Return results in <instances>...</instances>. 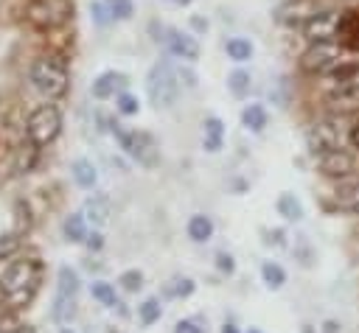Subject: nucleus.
Segmentation results:
<instances>
[{"label":"nucleus","mask_w":359,"mask_h":333,"mask_svg":"<svg viewBox=\"0 0 359 333\" xmlns=\"http://www.w3.org/2000/svg\"><path fill=\"white\" fill-rule=\"evenodd\" d=\"M93 299H98V302H101V305H107V308L118 305L115 288H112L109 283H93Z\"/></svg>","instance_id":"2f4dec72"},{"label":"nucleus","mask_w":359,"mask_h":333,"mask_svg":"<svg viewBox=\"0 0 359 333\" xmlns=\"http://www.w3.org/2000/svg\"><path fill=\"white\" fill-rule=\"evenodd\" d=\"M247 333H261V330H258V327H250V330H247Z\"/></svg>","instance_id":"8fccbe9b"},{"label":"nucleus","mask_w":359,"mask_h":333,"mask_svg":"<svg viewBox=\"0 0 359 333\" xmlns=\"http://www.w3.org/2000/svg\"><path fill=\"white\" fill-rule=\"evenodd\" d=\"M11 333H34V330H31V327H14Z\"/></svg>","instance_id":"49530a36"},{"label":"nucleus","mask_w":359,"mask_h":333,"mask_svg":"<svg viewBox=\"0 0 359 333\" xmlns=\"http://www.w3.org/2000/svg\"><path fill=\"white\" fill-rule=\"evenodd\" d=\"M337 36H339V45L359 50V8H356V11H348L345 17H339V31H337Z\"/></svg>","instance_id":"2eb2a0df"},{"label":"nucleus","mask_w":359,"mask_h":333,"mask_svg":"<svg viewBox=\"0 0 359 333\" xmlns=\"http://www.w3.org/2000/svg\"><path fill=\"white\" fill-rule=\"evenodd\" d=\"M3 299H6V291H3V285H0V305H3Z\"/></svg>","instance_id":"09e8293b"},{"label":"nucleus","mask_w":359,"mask_h":333,"mask_svg":"<svg viewBox=\"0 0 359 333\" xmlns=\"http://www.w3.org/2000/svg\"><path fill=\"white\" fill-rule=\"evenodd\" d=\"M112 132H115L121 148H123L132 160H137L140 165L154 168V165L160 162V146H157V140H154L149 132H140V129H123L121 123H112Z\"/></svg>","instance_id":"7ed1b4c3"},{"label":"nucleus","mask_w":359,"mask_h":333,"mask_svg":"<svg viewBox=\"0 0 359 333\" xmlns=\"http://www.w3.org/2000/svg\"><path fill=\"white\" fill-rule=\"evenodd\" d=\"M90 14H93L95 25H107L109 20H115L112 11H109V6H107V0H104V3H93V6H90Z\"/></svg>","instance_id":"e433bc0d"},{"label":"nucleus","mask_w":359,"mask_h":333,"mask_svg":"<svg viewBox=\"0 0 359 333\" xmlns=\"http://www.w3.org/2000/svg\"><path fill=\"white\" fill-rule=\"evenodd\" d=\"M216 266H219L222 271H227V274H233V269H236V263H233V257H230L227 252H219V255H216Z\"/></svg>","instance_id":"ea45409f"},{"label":"nucleus","mask_w":359,"mask_h":333,"mask_svg":"<svg viewBox=\"0 0 359 333\" xmlns=\"http://www.w3.org/2000/svg\"><path fill=\"white\" fill-rule=\"evenodd\" d=\"M137 311H140V322H143V325H154V322L163 316V305H160V299H157V297L143 299Z\"/></svg>","instance_id":"c85d7f7f"},{"label":"nucleus","mask_w":359,"mask_h":333,"mask_svg":"<svg viewBox=\"0 0 359 333\" xmlns=\"http://www.w3.org/2000/svg\"><path fill=\"white\" fill-rule=\"evenodd\" d=\"M107 6H109V11H112L115 20H129L132 11H135L132 0H107Z\"/></svg>","instance_id":"f704fd0d"},{"label":"nucleus","mask_w":359,"mask_h":333,"mask_svg":"<svg viewBox=\"0 0 359 333\" xmlns=\"http://www.w3.org/2000/svg\"><path fill=\"white\" fill-rule=\"evenodd\" d=\"M36 143H25V146H20L17 148V160H14V171H20V173H25V171H31L34 168V160H36Z\"/></svg>","instance_id":"cd10ccee"},{"label":"nucleus","mask_w":359,"mask_h":333,"mask_svg":"<svg viewBox=\"0 0 359 333\" xmlns=\"http://www.w3.org/2000/svg\"><path fill=\"white\" fill-rule=\"evenodd\" d=\"M163 39H165L168 50H171L177 59H185V62H196V59H199V42H196L191 34L177 31V28H168Z\"/></svg>","instance_id":"ddd939ff"},{"label":"nucleus","mask_w":359,"mask_h":333,"mask_svg":"<svg viewBox=\"0 0 359 333\" xmlns=\"http://www.w3.org/2000/svg\"><path fill=\"white\" fill-rule=\"evenodd\" d=\"M70 171H73V179H76V185H79V187H84V190H90V187L98 182L95 165H93L90 160H73Z\"/></svg>","instance_id":"a211bd4d"},{"label":"nucleus","mask_w":359,"mask_h":333,"mask_svg":"<svg viewBox=\"0 0 359 333\" xmlns=\"http://www.w3.org/2000/svg\"><path fill=\"white\" fill-rule=\"evenodd\" d=\"M323 327H325L323 333H337V330H339V325H337V322H331V319H328V322H325Z\"/></svg>","instance_id":"c03bdc74"},{"label":"nucleus","mask_w":359,"mask_h":333,"mask_svg":"<svg viewBox=\"0 0 359 333\" xmlns=\"http://www.w3.org/2000/svg\"><path fill=\"white\" fill-rule=\"evenodd\" d=\"M317 11H320V8H317L311 0H286V3L278 6L275 20H278L280 25H286V28H303Z\"/></svg>","instance_id":"9d476101"},{"label":"nucleus","mask_w":359,"mask_h":333,"mask_svg":"<svg viewBox=\"0 0 359 333\" xmlns=\"http://www.w3.org/2000/svg\"><path fill=\"white\" fill-rule=\"evenodd\" d=\"M165 294H168V297H191V294H194V280H191V277H174V280L165 285Z\"/></svg>","instance_id":"7c9ffc66"},{"label":"nucleus","mask_w":359,"mask_h":333,"mask_svg":"<svg viewBox=\"0 0 359 333\" xmlns=\"http://www.w3.org/2000/svg\"><path fill=\"white\" fill-rule=\"evenodd\" d=\"M17 249V235H0V252L8 255Z\"/></svg>","instance_id":"79ce46f5"},{"label":"nucleus","mask_w":359,"mask_h":333,"mask_svg":"<svg viewBox=\"0 0 359 333\" xmlns=\"http://www.w3.org/2000/svg\"><path fill=\"white\" fill-rule=\"evenodd\" d=\"M317 168L320 173L325 176H334V179H342V176H351L353 173V157L342 148H334V151H325V154H317Z\"/></svg>","instance_id":"f8f14e48"},{"label":"nucleus","mask_w":359,"mask_h":333,"mask_svg":"<svg viewBox=\"0 0 359 333\" xmlns=\"http://www.w3.org/2000/svg\"><path fill=\"white\" fill-rule=\"evenodd\" d=\"M73 316H76V297H62V294H56V299H53V319H56L59 325H70Z\"/></svg>","instance_id":"b1692460"},{"label":"nucleus","mask_w":359,"mask_h":333,"mask_svg":"<svg viewBox=\"0 0 359 333\" xmlns=\"http://www.w3.org/2000/svg\"><path fill=\"white\" fill-rule=\"evenodd\" d=\"M73 17L70 0H28L25 3V20L39 31H56Z\"/></svg>","instance_id":"20e7f679"},{"label":"nucleus","mask_w":359,"mask_h":333,"mask_svg":"<svg viewBox=\"0 0 359 333\" xmlns=\"http://www.w3.org/2000/svg\"><path fill=\"white\" fill-rule=\"evenodd\" d=\"M36 92L45 98H62L67 92V64L59 56H39L28 73Z\"/></svg>","instance_id":"f03ea898"},{"label":"nucleus","mask_w":359,"mask_h":333,"mask_svg":"<svg viewBox=\"0 0 359 333\" xmlns=\"http://www.w3.org/2000/svg\"><path fill=\"white\" fill-rule=\"evenodd\" d=\"M171 3H177V6H188L191 0H171Z\"/></svg>","instance_id":"de8ad7c7"},{"label":"nucleus","mask_w":359,"mask_h":333,"mask_svg":"<svg viewBox=\"0 0 359 333\" xmlns=\"http://www.w3.org/2000/svg\"><path fill=\"white\" fill-rule=\"evenodd\" d=\"M334 201H337V207L345 210V213H359V179L342 182V185L334 190Z\"/></svg>","instance_id":"dca6fc26"},{"label":"nucleus","mask_w":359,"mask_h":333,"mask_svg":"<svg viewBox=\"0 0 359 333\" xmlns=\"http://www.w3.org/2000/svg\"><path fill=\"white\" fill-rule=\"evenodd\" d=\"M79 274L70 269V266H62L59 269V283H56V294L62 297H76L79 294Z\"/></svg>","instance_id":"a878e982"},{"label":"nucleus","mask_w":359,"mask_h":333,"mask_svg":"<svg viewBox=\"0 0 359 333\" xmlns=\"http://www.w3.org/2000/svg\"><path fill=\"white\" fill-rule=\"evenodd\" d=\"M261 277H264L266 288H272V291H278V288L286 283V271H283V266L275 263V260H264V266H261Z\"/></svg>","instance_id":"393cba45"},{"label":"nucleus","mask_w":359,"mask_h":333,"mask_svg":"<svg viewBox=\"0 0 359 333\" xmlns=\"http://www.w3.org/2000/svg\"><path fill=\"white\" fill-rule=\"evenodd\" d=\"M266 120H269V115H266V109H264L261 104H247L244 112H241V123H244V129H250V132H264Z\"/></svg>","instance_id":"aec40b11"},{"label":"nucleus","mask_w":359,"mask_h":333,"mask_svg":"<svg viewBox=\"0 0 359 333\" xmlns=\"http://www.w3.org/2000/svg\"><path fill=\"white\" fill-rule=\"evenodd\" d=\"M180 76L171 70L168 62H157L151 70H149V78H146V90H149V101L157 106V109H168L174 106L177 95H180Z\"/></svg>","instance_id":"39448f33"},{"label":"nucleus","mask_w":359,"mask_h":333,"mask_svg":"<svg viewBox=\"0 0 359 333\" xmlns=\"http://www.w3.org/2000/svg\"><path fill=\"white\" fill-rule=\"evenodd\" d=\"M205 129V148L208 151H219L222 148V143H224V123L219 120V118H208L205 123H202Z\"/></svg>","instance_id":"412c9836"},{"label":"nucleus","mask_w":359,"mask_h":333,"mask_svg":"<svg viewBox=\"0 0 359 333\" xmlns=\"http://www.w3.org/2000/svg\"><path fill=\"white\" fill-rule=\"evenodd\" d=\"M109 213H112V204H109V196H104V193L90 196L84 201V218H90L93 224H107Z\"/></svg>","instance_id":"f3484780"},{"label":"nucleus","mask_w":359,"mask_h":333,"mask_svg":"<svg viewBox=\"0 0 359 333\" xmlns=\"http://www.w3.org/2000/svg\"><path fill=\"white\" fill-rule=\"evenodd\" d=\"M210 235H213V221H210L208 215L196 213V215L188 218V238H191V241L205 243V241H210Z\"/></svg>","instance_id":"6ab92c4d"},{"label":"nucleus","mask_w":359,"mask_h":333,"mask_svg":"<svg viewBox=\"0 0 359 333\" xmlns=\"http://www.w3.org/2000/svg\"><path fill=\"white\" fill-rule=\"evenodd\" d=\"M123 84H126V76H123V73L107 70V73H101V76L93 81L90 92H93V98L104 101V98H112V95H115V90H118V87H123Z\"/></svg>","instance_id":"4468645a"},{"label":"nucleus","mask_w":359,"mask_h":333,"mask_svg":"<svg viewBox=\"0 0 359 333\" xmlns=\"http://www.w3.org/2000/svg\"><path fill=\"white\" fill-rule=\"evenodd\" d=\"M339 62H342V45L339 42H334V39L309 42V48L300 56V70L309 76H320V73H331Z\"/></svg>","instance_id":"423d86ee"},{"label":"nucleus","mask_w":359,"mask_h":333,"mask_svg":"<svg viewBox=\"0 0 359 333\" xmlns=\"http://www.w3.org/2000/svg\"><path fill=\"white\" fill-rule=\"evenodd\" d=\"M174 333H205V325L199 319H182L174 325Z\"/></svg>","instance_id":"4c0bfd02"},{"label":"nucleus","mask_w":359,"mask_h":333,"mask_svg":"<svg viewBox=\"0 0 359 333\" xmlns=\"http://www.w3.org/2000/svg\"><path fill=\"white\" fill-rule=\"evenodd\" d=\"M227 87H230V92H233L236 98L247 95V92H250V73H247V70H233L230 78H227Z\"/></svg>","instance_id":"c756f323"},{"label":"nucleus","mask_w":359,"mask_h":333,"mask_svg":"<svg viewBox=\"0 0 359 333\" xmlns=\"http://www.w3.org/2000/svg\"><path fill=\"white\" fill-rule=\"evenodd\" d=\"M339 31V14L331 11V8H320L306 25H303V36L309 42H325V39H334Z\"/></svg>","instance_id":"1a4fd4ad"},{"label":"nucleus","mask_w":359,"mask_h":333,"mask_svg":"<svg viewBox=\"0 0 359 333\" xmlns=\"http://www.w3.org/2000/svg\"><path fill=\"white\" fill-rule=\"evenodd\" d=\"M348 143H351V146L359 151V120H356V123L348 129Z\"/></svg>","instance_id":"37998d69"},{"label":"nucleus","mask_w":359,"mask_h":333,"mask_svg":"<svg viewBox=\"0 0 359 333\" xmlns=\"http://www.w3.org/2000/svg\"><path fill=\"white\" fill-rule=\"evenodd\" d=\"M118 283H121L123 291H137V288L143 285V274H140L137 269H126V271L118 277Z\"/></svg>","instance_id":"72a5a7b5"},{"label":"nucleus","mask_w":359,"mask_h":333,"mask_svg":"<svg viewBox=\"0 0 359 333\" xmlns=\"http://www.w3.org/2000/svg\"><path fill=\"white\" fill-rule=\"evenodd\" d=\"M84 243H87L90 252H98V249L104 246V235H101V232H90V235L84 238Z\"/></svg>","instance_id":"a19ab883"},{"label":"nucleus","mask_w":359,"mask_h":333,"mask_svg":"<svg viewBox=\"0 0 359 333\" xmlns=\"http://www.w3.org/2000/svg\"><path fill=\"white\" fill-rule=\"evenodd\" d=\"M39 277H42V266L39 260L34 257H20V260H11L3 274H0V285L6 291V299L11 305H22L34 297L36 285H39Z\"/></svg>","instance_id":"f257e3e1"},{"label":"nucleus","mask_w":359,"mask_h":333,"mask_svg":"<svg viewBox=\"0 0 359 333\" xmlns=\"http://www.w3.org/2000/svg\"><path fill=\"white\" fill-rule=\"evenodd\" d=\"M275 207H278V215H283L286 221H300L303 218V204L294 193H280Z\"/></svg>","instance_id":"4be33fe9"},{"label":"nucleus","mask_w":359,"mask_h":333,"mask_svg":"<svg viewBox=\"0 0 359 333\" xmlns=\"http://www.w3.org/2000/svg\"><path fill=\"white\" fill-rule=\"evenodd\" d=\"M224 50H227V56H230L233 62H247V59H252V42H250V39H241V36L227 39Z\"/></svg>","instance_id":"bb28decb"},{"label":"nucleus","mask_w":359,"mask_h":333,"mask_svg":"<svg viewBox=\"0 0 359 333\" xmlns=\"http://www.w3.org/2000/svg\"><path fill=\"white\" fill-rule=\"evenodd\" d=\"M345 137H348V132L342 129V123H337V120H331V118H328V120H317V123L309 129V134H306L309 148H311L314 154H325V151L342 148Z\"/></svg>","instance_id":"6e6552de"},{"label":"nucleus","mask_w":359,"mask_h":333,"mask_svg":"<svg viewBox=\"0 0 359 333\" xmlns=\"http://www.w3.org/2000/svg\"><path fill=\"white\" fill-rule=\"evenodd\" d=\"M14 327H20L17 322H14V316L11 313H6L3 311V305H0V333H11Z\"/></svg>","instance_id":"58836bf2"},{"label":"nucleus","mask_w":359,"mask_h":333,"mask_svg":"<svg viewBox=\"0 0 359 333\" xmlns=\"http://www.w3.org/2000/svg\"><path fill=\"white\" fill-rule=\"evenodd\" d=\"M62 333H73V330H67V327H65V330H62Z\"/></svg>","instance_id":"3c124183"},{"label":"nucleus","mask_w":359,"mask_h":333,"mask_svg":"<svg viewBox=\"0 0 359 333\" xmlns=\"http://www.w3.org/2000/svg\"><path fill=\"white\" fill-rule=\"evenodd\" d=\"M222 333H238V330H236V325H224Z\"/></svg>","instance_id":"a18cd8bd"},{"label":"nucleus","mask_w":359,"mask_h":333,"mask_svg":"<svg viewBox=\"0 0 359 333\" xmlns=\"http://www.w3.org/2000/svg\"><path fill=\"white\" fill-rule=\"evenodd\" d=\"M115 109H118L121 115H137L140 104H137V98H135V95H129V92H121V95L115 98Z\"/></svg>","instance_id":"473e14b6"},{"label":"nucleus","mask_w":359,"mask_h":333,"mask_svg":"<svg viewBox=\"0 0 359 333\" xmlns=\"http://www.w3.org/2000/svg\"><path fill=\"white\" fill-rule=\"evenodd\" d=\"M328 109L334 115H353L359 112V81H345V84H337L328 98H325Z\"/></svg>","instance_id":"9b49d317"},{"label":"nucleus","mask_w":359,"mask_h":333,"mask_svg":"<svg viewBox=\"0 0 359 333\" xmlns=\"http://www.w3.org/2000/svg\"><path fill=\"white\" fill-rule=\"evenodd\" d=\"M62 232L70 243H81L87 238V227H84V213H76V215H67L65 224H62Z\"/></svg>","instance_id":"5701e85b"},{"label":"nucleus","mask_w":359,"mask_h":333,"mask_svg":"<svg viewBox=\"0 0 359 333\" xmlns=\"http://www.w3.org/2000/svg\"><path fill=\"white\" fill-rule=\"evenodd\" d=\"M25 132H28V140L36 143V146L53 143V140L59 137V132H62V115H59V109H56L53 104L36 106V109L28 115Z\"/></svg>","instance_id":"0eeeda50"},{"label":"nucleus","mask_w":359,"mask_h":333,"mask_svg":"<svg viewBox=\"0 0 359 333\" xmlns=\"http://www.w3.org/2000/svg\"><path fill=\"white\" fill-rule=\"evenodd\" d=\"M356 73H359V67H356V64H345V62H339V64L331 70V78L345 84V81H353V76H356Z\"/></svg>","instance_id":"c9c22d12"}]
</instances>
